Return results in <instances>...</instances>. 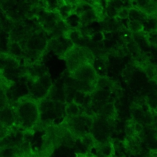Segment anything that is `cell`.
Here are the masks:
<instances>
[{
	"mask_svg": "<svg viewBox=\"0 0 157 157\" xmlns=\"http://www.w3.org/2000/svg\"><path fill=\"white\" fill-rule=\"evenodd\" d=\"M29 93V88L26 82L21 80L14 82L8 91V97L11 100L16 101L21 97L27 95Z\"/></svg>",
	"mask_w": 157,
	"mask_h": 157,
	"instance_id": "cell-4",
	"label": "cell"
},
{
	"mask_svg": "<svg viewBox=\"0 0 157 157\" xmlns=\"http://www.w3.org/2000/svg\"><path fill=\"white\" fill-rule=\"evenodd\" d=\"M15 121L12 111L7 106L0 111V123L6 127H11Z\"/></svg>",
	"mask_w": 157,
	"mask_h": 157,
	"instance_id": "cell-6",
	"label": "cell"
},
{
	"mask_svg": "<svg viewBox=\"0 0 157 157\" xmlns=\"http://www.w3.org/2000/svg\"><path fill=\"white\" fill-rule=\"evenodd\" d=\"M51 80L47 76H42L31 84L29 92L36 98H42L45 96L51 86Z\"/></svg>",
	"mask_w": 157,
	"mask_h": 157,
	"instance_id": "cell-2",
	"label": "cell"
},
{
	"mask_svg": "<svg viewBox=\"0 0 157 157\" xmlns=\"http://www.w3.org/2000/svg\"><path fill=\"white\" fill-rule=\"evenodd\" d=\"M21 135L20 133H11L6 135L0 140V147L10 148L17 146L21 140Z\"/></svg>",
	"mask_w": 157,
	"mask_h": 157,
	"instance_id": "cell-5",
	"label": "cell"
},
{
	"mask_svg": "<svg viewBox=\"0 0 157 157\" xmlns=\"http://www.w3.org/2000/svg\"><path fill=\"white\" fill-rule=\"evenodd\" d=\"M6 127L0 123V140L6 136L7 131L6 130Z\"/></svg>",
	"mask_w": 157,
	"mask_h": 157,
	"instance_id": "cell-10",
	"label": "cell"
},
{
	"mask_svg": "<svg viewBox=\"0 0 157 157\" xmlns=\"http://www.w3.org/2000/svg\"><path fill=\"white\" fill-rule=\"evenodd\" d=\"M45 5L47 8L50 10L56 9L57 6V0H45Z\"/></svg>",
	"mask_w": 157,
	"mask_h": 157,
	"instance_id": "cell-7",
	"label": "cell"
},
{
	"mask_svg": "<svg viewBox=\"0 0 157 157\" xmlns=\"http://www.w3.org/2000/svg\"><path fill=\"white\" fill-rule=\"evenodd\" d=\"M70 8L69 6H64L61 7L59 10L60 15L63 17L66 18L69 15V13L70 12Z\"/></svg>",
	"mask_w": 157,
	"mask_h": 157,
	"instance_id": "cell-8",
	"label": "cell"
},
{
	"mask_svg": "<svg viewBox=\"0 0 157 157\" xmlns=\"http://www.w3.org/2000/svg\"><path fill=\"white\" fill-rule=\"evenodd\" d=\"M3 68V74L7 79L14 82L21 80L24 73L23 68L14 60L4 62Z\"/></svg>",
	"mask_w": 157,
	"mask_h": 157,
	"instance_id": "cell-3",
	"label": "cell"
},
{
	"mask_svg": "<svg viewBox=\"0 0 157 157\" xmlns=\"http://www.w3.org/2000/svg\"><path fill=\"white\" fill-rule=\"evenodd\" d=\"M17 117L21 124L25 128L33 126L39 117L37 105L34 103L25 101L17 107Z\"/></svg>",
	"mask_w": 157,
	"mask_h": 157,
	"instance_id": "cell-1",
	"label": "cell"
},
{
	"mask_svg": "<svg viewBox=\"0 0 157 157\" xmlns=\"http://www.w3.org/2000/svg\"><path fill=\"white\" fill-rule=\"evenodd\" d=\"M11 52L14 56H20L21 54V50L19 46L16 44L13 45L11 48Z\"/></svg>",
	"mask_w": 157,
	"mask_h": 157,
	"instance_id": "cell-9",
	"label": "cell"
},
{
	"mask_svg": "<svg viewBox=\"0 0 157 157\" xmlns=\"http://www.w3.org/2000/svg\"><path fill=\"white\" fill-rule=\"evenodd\" d=\"M28 1L32 4H35L38 2V0H28Z\"/></svg>",
	"mask_w": 157,
	"mask_h": 157,
	"instance_id": "cell-11",
	"label": "cell"
}]
</instances>
